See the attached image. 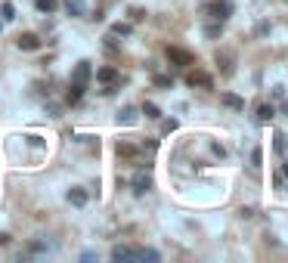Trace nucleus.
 I'll return each mask as SVG.
<instances>
[{
  "label": "nucleus",
  "mask_w": 288,
  "mask_h": 263,
  "mask_svg": "<svg viewBox=\"0 0 288 263\" xmlns=\"http://www.w3.org/2000/svg\"><path fill=\"white\" fill-rule=\"evenodd\" d=\"M205 13L211 16V19H217V22H226L232 16V4L229 0H211V4L205 7Z\"/></svg>",
  "instance_id": "f257e3e1"
},
{
  "label": "nucleus",
  "mask_w": 288,
  "mask_h": 263,
  "mask_svg": "<svg viewBox=\"0 0 288 263\" xmlns=\"http://www.w3.org/2000/svg\"><path fill=\"white\" fill-rule=\"evenodd\" d=\"M149 189H152V177H149V170L142 167V170H136L130 177V192H133V195H146Z\"/></svg>",
  "instance_id": "f03ea898"
},
{
  "label": "nucleus",
  "mask_w": 288,
  "mask_h": 263,
  "mask_svg": "<svg viewBox=\"0 0 288 263\" xmlns=\"http://www.w3.org/2000/svg\"><path fill=\"white\" fill-rule=\"evenodd\" d=\"M165 53H168V59H171L177 68H183V65H192V53H189V50H183V47H168Z\"/></svg>",
  "instance_id": "7ed1b4c3"
},
{
  "label": "nucleus",
  "mask_w": 288,
  "mask_h": 263,
  "mask_svg": "<svg viewBox=\"0 0 288 263\" xmlns=\"http://www.w3.org/2000/svg\"><path fill=\"white\" fill-rule=\"evenodd\" d=\"M65 198H68V204H71V207H84V204L90 201V192H87L84 186H71Z\"/></svg>",
  "instance_id": "20e7f679"
},
{
  "label": "nucleus",
  "mask_w": 288,
  "mask_h": 263,
  "mask_svg": "<svg viewBox=\"0 0 288 263\" xmlns=\"http://www.w3.org/2000/svg\"><path fill=\"white\" fill-rule=\"evenodd\" d=\"M186 84L189 87H205V90H211V87H214L211 75H205V72H186Z\"/></svg>",
  "instance_id": "39448f33"
},
{
  "label": "nucleus",
  "mask_w": 288,
  "mask_h": 263,
  "mask_svg": "<svg viewBox=\"0 0 288 263\" xmlns=\"http://www.w3.org/2000/svg\"><path fill=\"white\" fill-rule=\"evenodd\" d=\"M217 65H220L223 75H232V72H236V56H232L229 50H220L217 53Z\"/></svg>",
  "instance_id": "423d86ee"
},
{
  "label": "nucleus",
  "mask_w": 288,
  "mask_h": 263,
  "mask_svg": "<svg viewBox=\"0 0 288 263\" xmlns=\"http://www.w3.org/2000/svg\"><path fill=\"white\" fill-rule=\"evenodd\" d=\"M136 118H139V109L127 105V109H121V112H118V124H121V127H133V124H136Z\"/></svg>",
  "instance_id": "0eeeda50"
},
{
  "label": "nucleus",
  "mask_w": 288,
  "mask_h": 263,
  "mask_svg": "<svg viewBox=\"0 0 288 263\" xmlns=\"http://www.w3.org/2000/svg\"><path fill=\"white\" fill-rule=\"evenodd\" d=\"M90 75H93V68H90V62H78L75 65V72H71V81L75 84H87Z\"/></svg>",
  "instance_id": "6e6552de"
},
{
  "label": "nucleus",
  "mask_w": 288,
  "mask_h": 263,
  "mask_svg": "<svg viewBox=\"0 0 288 263\" xmlns=\"http://www.w3.org/2000/svg\"><path fill=\"white\" fill-rule=\"evenodd\" d=\"M220 102L226 105V109H232V112H242V109H245V99H242V96H236V93H223V96H220Z\"/></svg>",
  "instance_id": "1a4fd4ad"
},
{
  "label": "nucleus",
  "mask_w": 288,
  "mask_h": 263,
  "mask_svg": "<svg viewBox=\"0 0 288 263\" xmlns=\"http://www.w3.org/2000/svg\"><path fill=\"white\" fill-rule=\"evenodd\" d=\"M112 260H139V251H133V248H124V244H118V248H112Z\"/></svg>",
  "instance_id": "9d476101"
},
{
  "label": "nucleus",
  "mask_w": 288,
  "mask_h": 263,
  "mask_svg": "<svg viewBox=\"0 0 288 263\" xmlns=\"http://www.w3.org/2000/svg\"><path fill=\"white\" fill-rule=\"evenodd\" d=\"M16 44H19V50L31 53V50H38V47H41V38H38V34H22V38L16 41Z\"/></svg>",
  "instance_id": "9b49d317"
},
{
  "label": "nucleus",
  "mask_w": 288,
  "mask_h": 263,
  "mask_svg": "<svg viewBox=\"0 0 288 263\" xmlns=\"http://www.w3.org/2000/svg\"><path fill=\"white\" fill-rule=\"evenodd\" d=\"M96 81H99L102 87H105V84H115V81H118V72H115L112 65H102L99 72H96Z\"/></svg>",
  "instance_id": "f8f14e48"
},
{
  "label": "nucleus",
  "mask_w": 288,
  "mask_h": 263,
  "mask_svg": "<svg viewBox=\"0 0 288 263\" xmlns=\"http://www.w3.org/2000/svg\"><path fill=\"white\" fill-rule=\"evenodd\" d=\"M273 118H276V109H273L269 102H260V105H257V121H260V124H269Z\"/></svg>",
  "instance_id": "ddd939ff"
},
{
  "label": "nucleus",
  "mask_w": 288,
  "mask_h": 263,
  "mask_svg": "<svg viewBox=\"0 0 288 263\" xmlns=\"http://www.w3.org/2000/svg\"><path fill=\"white\" fill-rule=\"evenodd\" d=\"M84 87H87V84H75V81H71V87H68V96H65V99H68V105H78V102H81V96H84Z\"/></svg>",
  "instance_id": "4468645a"
},
{
  "label": "nucleus",
  "mask_w": 288,
  "mask_h": 263,
  "mask_svg": "<svg viewBox=\"0 0 288 263\" xmlns=\"http://www.w3.org/2000/svg\"><path fill=\"white\" fill-rule=\"evenodd\" d=\"M139 112L146 115V118H152V121H158V118H161V109H158L155 102H142V105H139Z\"/></svg>",
  "instance_id": "2eb2a0df"
},
{
  "label": "nucleus",
  "mask_w": 288,
  "mask_h": 263,
  "mask_svg": "<svg viewBox=\"0 0 288 263\" xmlns=\"http://www.w3.org/2000/svg\"><path fill=\"white\" fill-rule=\"evenodd\" d=\"M68 16H84V0H65Z\"/></svg>",
  "instance_id": "dca6fc26"
},
{
  "label": "nucleus",
  "mask_w": 288,
  "mask_h": 263,
  "mask_svg": "<svg viewBox=\"0 0 288 263\" xmlns=\"http://www.w3.org/2000/svg\"><path fill=\"white\" fill-rule=\"evenodd\" d=\"M34 7H38L41 13H56V10H59L56 0H34Z\"/></svg>",
  "instance_id": "f3484780"
},
{
  "label": "nucleus",
  "mask_w": 288,
  "mask_h": 263,
  "mask_svg": "<svg viewBox=\"0 0 288 263\" xmlns=\"http://www.w3.org/2000/svg\"><path fill=\"white\" fill-rule=\"evenodd\" d=\"M223 34V22H211V25H205V38H220Z\"/></svg>",
  "instance_id": "a211bd4d"
},
{
  "label": "nucleus",
  "mask_w": 288,
  "mask_h": 263,
  "mask_svg": "<svg viewBox=\"0 0 288 263\" xmlns=\"http://www.w3.org/2000/svg\"><path fill=\"white\" fill-rule=\"evenodd\" d=\"M0 19L13 22V19H16V7H13V4H4V7H0Z\"/></svg>",
  "instance_id": "6ab92c4d"
},
{
  "label": "nucleus",
  "mask_w": 288,
  "mask_h": 263,
  "mask_svg": "<svg viewBox=\"0 0 288 263\" xmlns=\"http://www.w3.org/2000/svg\"><path fill=\"white\" fill-rule=\"evenodd\" d=\"M273 146H276V152H279V155H285V149H288L285 133H276V136H273Z\"/></svg>",
  "instance_id": "aec40b11"
},
{
  "label": "nucleus",
  "mask_w": 288,
  "mask_h": 263,
  "mask_svg": "<svg viewBox=\"0 0 288 263\" xmlns=\"http://www.w3.org/2000/svg\"><path fill=\"white\" fill-rule=\"evenodd\" d=\"M139 260H152V263H155V260H161V254H158L155 248H142V251H139Z\"/></svg>",
  "instance_id": "412c9836"
},
{
  "label": "nucleus",
  "mask_w": 288,
  "mask_h": 263,
  "mask_svg": "<svg viewBox=\"0 0 288 263\" xmlns=\"http://www.w3.org/2000/svg\"><path fill=\"white\" fill-rule=\"evenodd\" d=\"M112 31H115V34H121V38H127V34H130L133 28H130L127 22H118V25H112Z\"/></svg>",
  "instance_id": "4be33fe9"
},
{
  "label": "nucleus",
  "mask_w": 288,
  "mask_h": 263,
  "mask_svg": "<svg viewBox=\"0 0 288 263\" xmlns=\"http://www.w3.org/2000/svg\"><path fill=\"white\" fill-rule=\"evenodd\" d=\"M118 155H139L136 146H127V143H118Z\"/></svg>",
  "instance_id": "5701e85b"
},
{
  "label": "nucleus",
  "mask_w": 288,
  "mask_h": 263,
  "mask_svg": "<svg viewBox=\"0 0 288 263\" xmlns=\"http://www.w3.org/2000/svg\"><path fill=\"white\" fill-rule=\"evenodd\" d=\"M174 81L168 78V75H155V87H171Z\"/></svg>",
  "instance_id": "b1692460"
},
{
  "label": "nucleus",
  "mask_w": 288,
  "mask_h": 263,
  "mask_svg": "<svg viewBox=\"0 0 288 263\" xmlns=\"http://www.w3.org/2000/svg\"><path fill=\"white\" fill-rule=\"evenodd\" d=\"M28 146H34V149H44V139H41V136H28Z\"/></svg>",
  "instance_id": "393cba45"
},
{
  "label": "nucleus",
  "mask_w": 288,
  "mask_h": 263,
  "mask_svg": "<svg viewBox=\"0 0 288 263\" xmlns=\"http://www.w3.org/2000/svg\"><path fill=\"white\" fill-rule=\"evenodd\" d=\"M260 158H263V155H260V149H254V152H251V164L260 167Z\"/></svg>",
  "instance_id": "a878e982"
},
{
  "label": "nucleus",
  "mask_w": 288,
  "mask_h": 263,
  "mask_svg": "<svg viewBox=\"0 0 288 263\" xmlns=\"http://www.w3.org/2000/svg\"><path fill=\"white\" fill-rule=\"evenodd\" d=\"M171 130H177V121H174V118L165 121V133H171Z\"/></svg>",
  "instance_id": "bb28decb"
},
{
  "label": "nucleus",
  "mask_w": 288,
  "mask_h": 263,
  "mask_svg": "<svg viewBox=\"0 0 288 263\" xmlns=\"http://www.w3.org/2000/svg\"><path fill=\"white\" fill-rule=\"evenodd\" d=\"M142 16H146V13H142V10H130V19H133V22H139Z\"/></svg>",
  "instance_id": "cd10ccee"
},
{
  "label": "nucleus",
  "mask_w": 288,
  "mask_h": 263,
  "mask_svg": "<svg viewBox=\"0 0 288 263\" xmlns=\"http://www.w3.org/2000/svg\"><path fill=\"white\" fill-rule=\"evenodd\" d=\"M282 173H285V177H288V164H285V167H282Z\"/></svg>",
  "instance_id": "c85d7f7f"
},
{
  "label": "nucleus",
  "mask_w": 288,
  "mask_h": 263,
  "mask_svg": "<svg viewBox=\"0 0 288 263\" xmlns=\"http://www.w3.org/2000/svg\"><path fill=\"white\" fill-rule=\"evenodd\" d=\"M0 25H4V19H0Z\"/></svg>",
  "instance_id": "c756f323"
}]
</instances>
